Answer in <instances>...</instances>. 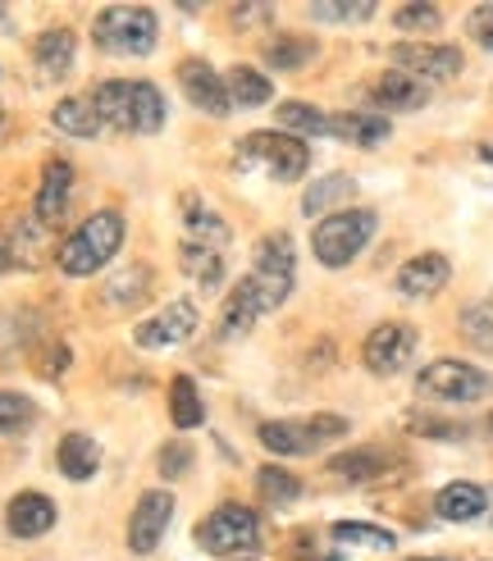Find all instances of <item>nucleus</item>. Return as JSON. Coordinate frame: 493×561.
<instances>
[{"label": "nucleus", "instance_id": "obj_25", "mask_svg": "<svg viewBox=\"0 0 493 561\" xmlns=\"http://www.w3.org/2000/svg\"><path fill=\"white\" fill-rule=\"evenodd\" d=\"M50 124L60 128L65 137H78V142H92V137H101V133H105V119L96 115L92 96H65V101H55Z\"/></svg>", "mask_w": 493, "mask_h": 561}, {"label": "nucleus", "instance_id": "obj_16", "mask_svg": "<svg viewBox=\"0 0 493 561\" xmlns=\"http://www.w3.org/2000/svg\"><path fill=\"white\" fill-rule=\"evenodd\" d=\"M69 196H73V164L69 160H50L42 170V183H37V202H33V215L42 229H55L69 210Z\"/></svg>", "mask_w": 493, "mask_h": 561}, {"label": "nucleus", "instance_id": "obj_15", "mask_svg": "<svg viewBox=\"0 0 493 561\" xmlns=\"http://www.w3.org/2000/svg\"><path fill=\"white\" fill-rule=\"evenodd\" d=\"M274 311V301L261 293V284L252 274L246 278H238V284L229 288V297H225V311H219V333L225 339H242L246 329H252L261 316H270Z\"/></svg>", "mask_w": 493, "mask_h": 561}, {"label": "nucleus", "instance_id": "obj_39", "mask_svg": "<svg viewBox=\"0 0 493 561\" xmlns=\"http://www.w3.org/2000/svg\"><path fill=\"white\" fill-rule=\"evenodd\" d=\"M33 420H37L33 398H23V392L0 388V434H23L27 425H33Z\"/></svg>", "mask_w": 493, "mask_h": 561}, {"label": "nucleus", "instance_id": "obj_3", "mask_svg": "<svg viewBox=\"0 0 493 561\" xmlns=\"http://www.w3.org/2000/svg\"><path fill=\"white\" fill-rule=\"evenodd\" d=\"M375 229H379V215L370 206H347V210L316 224L311 229V251H316V261L324 270H347L370 247Z\"/></svg>", "mask_w": 493, "mask_h": 561}, {"label": "nucleus", "instance_id": "obj_5", "mask_svg": "<svg viewBox=\"0 0 493 561\" xmlns=\"http://www.w3.org/2000/svg\"><path fill=\"white\" fill-rule=\"evenodd\" d=\"M197 548L210 557H238L261 548V516L246 502H219L210 516L197 520Z\"/></svg>", "mask_w": 493, "mask_h": 561}, {"label": "nucleus", "instance_id": "obj_30", "mask_svg": "<svg viewBox=\"0 0 493 561\" xmlns=\"http://www.w3.org/2000/svg\"><path fill=\"white\" fill-rule=\"evenodd\" d=\"M261 447L274 457H301V453H311V443H307V425L301 420H265V425L256 430Z\"/></svg>", "mask_w": 493, "mask_h": 561}, {"label": "nucleus", "instance_id": "obj_17", "mask_svg": "<svg viewBox=\"0 0 493 561\" xmlns=\"http://www.w3.org/2000/svg\"><path fill=\"white\" fill-rule=\"evenodd\" d=\"M183 242H197L210 251H229V224L206 202L202 192H183Z\"/></svg>", "mask_w": 493, "mask_h": 561}, {"label": "nucleus", "instance_id": "obj_47", "mask_svg": "<svg viewBox=\"0 0 493 561\" xmlns=\"http://www.w3.org/2000/svg\"><path fill=\"white\" fill-rule=\"evenodd\" d=\"M411 561H444V557H411Z\"/></svg>", "mask_w": 493, "mask_h": 561}, {"label": "nucleus", "instance_id": "obj_46", "mask_svg": "<svg viewBox=\"0 0 493 561\" xmlns=\"http://www.w3.org/2000/svg\"><path fill=\"white\" fill-rule=\"evenodd\" d=\"M14 265V242L5 238V233H0V274H5Z\"/></svg>", "mask_w": 493, "mask_h": 561}, {"label": "nucleus", "instance_id": "obj_1", "mask_svg": "<svg viewBox=\"0 0 493 561\" xmlns=\"http://www.w3.org/2000/svg\"><path fill=\"white\" fill-rule=\"evenodd\" d=\"M92 105L105 119V128L151 137L164 128V96L147 78H105L92 88Z\"/></svg>", "mask_w": 493, "mask_h": 561}, {"label": "nucleus", "instance_id": "obj_14", "mask_svg": "<svg viewBox=\"0 0 493 561\" xmlns=\"http://www.w3.org/2000/svg\"><path fill=\"white\" fill-rule=\"evenodd\" d=\"M179 82H183V96L202 110L210 119H225L233 101H229V88H225V73H215L206 60H183L179 65Z\"/></svg>", "mask_w": 493, "mask_h": 561}, {"label": "nucleus", "instance_id": "obj_9", "mask_svg": "<svg viewBox=\"0 0 493 561\" xmlns=\"http://www.w3.org/2000/svg\"><path fill=\"white\" fill-rule=\"evenodd\" d=\"M416 343H421V333L411 329L406 320H383L366 333V343H362V360H366V370L379 375V379H389L398 370H406V360L416 356Z\"/></svg>", "mask_w": 493, "mask_h": 561}, {"label": "nucleus", "instance_id": "obj_24", "mask_svg": "<svg viewBox=\"0 0 493 561\" xmlns=\"http://www.w3.org/2000/svg\"><path fill=\"white\" fill-rule=\"evenodd\" d=\"M389 133H393V124L383 115H370V110H343V115H329V137L352 142V147H379Z\"/></svg>", "mask_w": 493, "mask_h": 561}, {"label": "nucleus", "instance_id": "obj_29", "mask_svg": "<svg viewBox=\"0 0 493 561\" xmlns=\"http://www.w3.org/2000/svg\"><path fill=\"white\" fill-rule=\"evenodd\" d=\"M316 55H320V42L316 37H297V33H284V37H270L265 42V65L274 69H307L316 65Z\"/></svg>", "mask_w": 493, "mask_h": 561}, {"label": "nucleus", "instance_id": "obj_45", "mask_svg": "<svg viewBox=\"0 0 493 561\" xmlns=\"http://www.w3.org/2000/svg\"><path fill=\"white\" fill-rule=\"evenodd\" d=\"M466 33H471L484 50H493V5H475L466 14Z\"/></svg>", "mask_w": 493, "mask_h": 561}, {"label": "nucleus", "instance_id": "obj_42", "mask_svg": "<svg viewBox=\"0 0 493 561\" xmlns=\"http://www.w3.org/2000/svg\"><path fill=\"white\" fill-rule=\"evenodd\" d=\"M444 23V14H438V5H398L393 10V27H402V33H434V27Z\"/></svg>", "mask_w": 493, "mask_h": 561}, {"label": "nucleus", "instance_id": "obj_18", "mask_svg": "<svg viewBox=\"0 0 493 561\" xmlns=\"http://www.w3.org/2000/svg\"><path fill=\"white\" fill-rule=\"evenodd\" d=\"M429 101V88L421 78H411L402 69H383L375 82H370V105L375 110H393V115H411Z\"/></svg>", "mask_w": 493, "mask_h": 561}, {"label": "nucleus", "instance_id": "obj_13", "mask_svg": "<svg viewBox=\"0 0 493 561\" xmlns=\"http://www.w3.org/2000/svg\"><path fill=\"white\" fill-rule=\"evenodd\" d=\"M448 278H452V265H448L444 251H416V256H411V261L398 270L393 288H398V297H406V301H429L434 293H444Z\"/></svg>", "mask_w": 493, "mask_h": 561}, {"label": "nucleus", "instance_id": "obj_31", "mask_svg": "<svg viewBox=\"0 0 493 561\" xmlns=\"http://www.w3.org/2000/svg\"><path fill=\"white\" fill-rule=\"evenodd\" d=\"M170 420H174V430H202L206 402H202L192 375H174V383H170Z\"/></svg>", "mask_w": 493, "mask_h": 561}, {"label": "nucleus", "instance_id": "obj_21", "mask_svg": "<svg viewBox=\"0 0 493 561\" xmlns=\"http://www.w3.org/2000/svg\"><path fill=\"white\" fill-rule=\"evenodd\" d=\"M356 196V179L352 174H320L316 183H307V192H301V215L307 219H329L347 210V202Z\"/></svg>", "mask_w": 493, "mask_h": 561}, {"label": "nucleus", "instance_id": "obj_6", "mask_svg": "<svg viewBox=\"0 0 493 561\" xmlns=\"http://www.w3.org/2000/svg\"><path fill=\"white\" fill-rule=\"evenodd\" d=\"M160 23L147 5H105L92 23V42L110 55H151Z\"/></svg>", "mask_w": 493, "mask_h": 561}, {"label": "nucleus", "instance_id": "obj_32", "mask_svg": "<svg viewBox=\"0 0 493 561\" xmlns=\"http://www.w3.org/2000/svg\"><path fill=\"white\" fill-rule=\"evenodd\" d=\"M179 261H183V270H187L192 284H202V288H219V284H225V251L183 242V247H179Z\"/></svg>", "mask_w": 493, "mask_h": 561}, {"label": "nucleus", "instance_id": "obj_4", "mask_svg": "<svg viewBox=\"0 0 493 561\" xmlns=\"http://www.w3.org/2000/svg\"><path fill=\"white\" fill-rule=\"evenodd\" d=\"M238 170H265L274 183H297L311 170V147L288 133H246L233 147Z\"/></svg>", "mask_w": 493, "mask_h": 561}, {"label": "nucleus", "instance_id": "obj_20", "mask_svg": "<svg viewBox=\"0 0 493 561\" xmlns=\"http://www.w3.org/2000/svg\"><path fill=\"white\" fill-rule=\"evenodd\" d=\"M329 474L339 484H379L393 474V453H383V447H347V453L329 461Z\"/></svg>", "mask_w": 493, "mask_h": 561}, {"label": "nucleus", "instance_id": "obj_27", "mask_svg": "<svg viewBox=\"0 0 493 561\" xmlns=\"http://www.w3.org/2000/svg\"><path fill=\"white\" fill-rule=\"evenodd\" d=\"M73 50H78V42H73L69 27H46V33H37V42H33V55H37V65H42L46 78L69 73L73 69Z\"/></svg>", "mask_w": 493, "mask_h": 561}, {"label": "nucleus", "instance_id": "obj_12", "mask_svg": "<svg viewBox=\"0 0 493 561\" xmlns=\"http://www.w3.org/2000/svg\"><path fill=\"white\" fill-rule=\"evenodd\" d=\"M170 525H174V493L170 489H147L142 497H137L133 516H128V552L151 557Z\"/></svg>", "mask_w": 493, "mask_h": 561}, {"label": "nucleus", "instance_id": "obj_33", "mask_svg": "<svg viewBox=\"0 0 493 561\" xmlns=\"http://www.w3.org/2000/svg\"><path fill=\"white\" fill-rule=\"evenodd\" d=\"M256 497L270 502V507H293L301 497V480L288 466H261L256 470Z\"/></svg>", "mask_w": 493, "mask_h": 561}, {"label": "nucleus", "instance_id": "obj_40", "mask_svg": "<svg viewBox=\"0 0 493 561\" xmlns=\"http://www.w3.org/2000/svg\"><path fill=\"white\" fill-rule=\"evenodd\" d=\"M406 430L421 434V438H444V443L471 438V425H461V420H438V415H421V411L406 415Z\"/></svg>", "mask_w": 493, "mask_h": 561}, {"label": "nucleus", "instance_id": "obj_35", "mask_svg": "<svg viewBox=\"0 0 493 561\" xmlns=\"http://www.w3.org/2000/svg\"><path fill=\"white\" fill-rule=\"evenodd\" d=\"M457 329H461V339L471 343V347L493 352V301H471V306L461 311Z\"/></svg>", "mask_w": 493, "mask_h": 561}, {"label": "nucleus", "instance_id": "obj_2", "mask_svg": "<svg viewBox=\"0 0 493 561\" xmlns=\"http://www.w3.org/2000/svg\"><path fill=\"white\" fill-rule=\"evenodd\" d=\"M119 247H124V215L119 210H92L60 242L55 265H60L69 278H92L119 256Z\"/></svg>", "mask_w": 493, "mask_h": 561}, {"label": "nucleus", "instance_id": "obj_23", "mask_svg": "<svg viewBox=\"0 0 493 561\" xmlns=\"http://www.w3.org/2000/svg\"><path fill=\"white\" fill-rule=\"evenodd\" d=\"M55 466H60V474H65V480H73V484L92 480V474L101 470V443L92 434L73 430V434L60 438V447H55Z\"/></svg>", "mask_w": 493, "mask_h": 561}, {"label": "nucleus", "instance_id": "obj_8", "mask_svg": "<svg viewBox=\"0 0 493 561\" xmlns=\"http://www.w3.org/2000/svg\"><path fill=\"white\" fill-rule=\"evenodd\" d=\"M197 324H202L197 301H192V297H174V301H164L156 316L137 320L133 343H137V347H147V352H164V347L187 343L192 333H197Z\"/></svg>", "mask_w": 493, "mask_h": 561}, {"label": "nucleus", "instance_id": "obj_36", "mask_svg": "<svg viewBox=\"0 0 493 561\" xmlns=\"http://www.w3.org/2000/svg\"><path fill=\"white\" fill-rule=\"evenodd\" d=\"M339 543H366V548H398V535L383 525H366V520H339L329 529Z\"/></svg>", "mask_w": 493, "mask_h": 561}, {"label": "nucleus", "instance_id": "obj_7", "mask_svg": "<svg viewBox=\"0 0 493 561\" xmlns=\"http://www.w3.org/2000/svg\"><path fill=\"white\" fill-rule=\"evenodd\" d=\"M416 392H421L425 402H452V407H461V402L489 398V392H493V375L480 370V366H471V360L444 356V360H429V366L416 375Z\"/></svg>", "mask_w": 493, "mask_h": 561}, {"label": "nucleus", "instance_id": "obj_22", "mask_svg": "<svg viewBox=\"0 0 493 561\" xmlns=\"http://www.w3.org/2000/svg\"><path fill=\"white\" fill-rule=\"evenodd\" d=\"M489 512V493L471 480H452L434 493V516L438 520H452V525H466V520H480Z\"/></svg>", "mask_w": 493, "mask_h": 561}, {"label": "nucleus", "instance_id": "obj_48", "mask_svg": "<svg viewBox=\"0 0 493 561\" xmlns=\"http://www.w3.org/2000/svg\"><path fill=\"white\" fill-rule=\"evenodd\" d=\"M489 434H493V415H489Z\"/></svg>", "mask_w": 493, "mask_h": 561}, {"label": "nucleus", "instance_id": "obj_44", "mask_svg": "<svg viewBox=\"0 0 493 561\" xmlns=\"http://www.w3.org/2000/svg\"><path fill=\"white\" fill-rule=\"evenodd\" d=\"M229 19H233V27H265L270 19H274V5H261V0H252V5H229Z\"/></svg>", "mask_w": 493, "mask_h": 561}, {"label": "nucleus", "instance_id": "obj_34", "mask_svg": "<svg viewBox=\"0 0 493 561\" xmlns=\"http://www.w3.org/2000/svg\"><path fill=\"white\" fill-rule=\"evenodd\" d=\"M279 128L288 133V137H324L329 133V115L324 110H316V105H307V101H284L279 105Z\"/></svg>", "mask_w": 493, "mask_h": 561}, {"label": "nucleus", "instance_id": "obj_11", "mask_svg": "<svg viewBox=\"0 0 493 561\" xmlns=\"http://www.w3.org/2000/svg\"><path fill=\"white\" fill-rule=\"evenodd\" d=\"M389 60H393V69H402V73H411V78H421L425 88L429 82H448V78H457L461 73V50L457 46H448V42H398L393 50H389Z\"/></svg>", "mask_w": 493, "mask_h": 561}, {"label": "nucleus", "instance_id": "obj_38", "mask_svg": "<svg viewBox=\"0 0 493 561\" xmlns=\"http://www.w3.org/2000/svg\"><path fill=\"white\" fill-rule=\"evenodd\" d=\"M301 425H307V443H311V453H320V447H329V443H339V438H347V434H352V420H347V415H334V411L307 415Z\"/></svg>", "mask_w": 493, "mask_h": 561}, {"label": "nucleus", "instance_id": "obj_28", "mask_svg": "<svg viewBox=\"0 0 493 561\" xmlns=\"http://www.w3.org/2000/svg\"><path fill=\"white\" fill-rule=\"evenodd\" d=\"M225 88H229V101L233 110H256V105H270L274 101V88H270V78L252 65H233L225 73Z\"/></svg>", "mask_w": 493, "mask_h": 561}, {"label": "nucleus", "instance_id": "obj_41", "mask_svg": "<svg viewBox=\"0 0 493 561\" xmlns=\"http://www.w3.org/2000/svg\"><path fill=\"white\" fill-rule=\"evenodd\" d=\"M192 443L187 438H170V443H160V453H156V470H160V480H183V474L192 470Z\"/></svg>", "mask_w": 493, "mask_h": 561}, {"label": "nucleus", "instance_id": "obj_26", "mask_svg": "<svg viewBox=\"0 0 493 561\" xmlns=\"http://www.w3.org/2000/svg\"><path fill=\"white\" fill-rule=\"evenodd\" d=\"M151 288H156L151 265H128L115 278H105V301L119 306V311H137V306L151 297Z\"/></svg>", "mask_w": 493, "mask_h": 561}, {"label": "nucleus", "instance_id": "obj_37", "mask_svg": "<svg viewBox=\"0 0 493 561\" xmlns=\"http://www.w3.org/2000/svg\"><path fill=\"white\" fill-rule=\"evenodd\" d=\"M311 19L316 23H366L375 19V5L370 0H316Z\"/></svg>", "mask_w": 493, "mask_h": 561}, {"label": "nucleus", "instance_id": "obj_19", "mask_svg": "<svg viewBox=\"0 0 493 561\" xmlns=\"http://www.w3.org/2000/svg\"><path fill=\"white\" fill-rule=\"evenodd\" d=\"M5 529L14 539H42L55 529V502L37 489H27V493H14L10 497V507H5Z\"/></svg>", "mask_w": 493, "mask_h": 561}, {"label": "nucleus", "instance_id": "obj_43", "mask_svg": "<svg viewBox=\"0 0 493 561\" xmlns=\"http://www.w3.org/2000/svg\"><path fill=\"white\" fill-rule=\"evenodd\" d=\"M69 360H73L69 343H46V347H42V356L33 360V366H37V375H42V379H60V375L69 370Z\"/></svg>", "mask_w": 493, "mask_h": 561}, {"label": "nucleus", "instance_id": "obj_10", "mask_svg": "<svg viewBox=\"0 0 493 561\" xmlns=\"http://www.w3.org/2000/svg\"><path fill=\"white\" fill-rule=\"evenodd\" d=\"M252 278L274 297V306H284L293 297V284H297V251H293V238L288 233H265L252 251Z\"/></svg>", "mask_w": 493, "mask_h": 561}]
</instances>
